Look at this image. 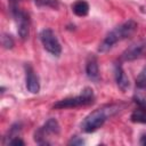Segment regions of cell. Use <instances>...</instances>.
<instances>
[{"instance_id": "cell-4", "label": "cell", "mask_w": 146, "mask_h": 146, "mask_svg": "<svg viewBox=\"0 0 146 146\" xmlns=\"http://www.w3.org/2000/svg\"><path fill=\"white\" fill-rule=\"evenodd\" d=\"M18 3H10V11L15 18V22L17 24V32L21 36V39L25 40L29 38L30 34V18L29 15L18 8Z\"/></svg>"}, {"instance_id": "cell-5", "label": "cell", "mask_w": 146, "mask_h": 146, "mask_svg": "<svg viewBox=\"0 0 146 146\" xmlns=\"http://www.w3.org/2000/svg\"><path fill=\"white\" fill-rule=\"evenodd\" d=\"M59 133V124L56 119H49L42 127H40L35 133L34 139L40 145H49L50 143L46 139L49 135H58Z\"/></svg>"}, {"instance_id": "cell-2", "label": "cell", "mask_w": 146, "mask_h": 146, "mask_svg": "<svg viewBox=\"0 0 146 146\" xmlns=\"http://www.w3.org/2000/svg\"><path fill=\"white\" fill-rule=\"evenodd\" d=\"M137 30V23L132 19H129L127 22H124L123 24L116 26L114 30H112L106 38L103 40V42L99 44L98 50L100 52H105L107 50H110L116 42L122 41L127 38H129L130 35L133 34V32Z\"/></svg>"}, {"instance_id": "cell-19", "label": "cell", "mask_w": 146, "mask_h": 146, "mask_svg": "<svg viewBox=\"0 0 146 146\" xmlns=\"http://www.w3.org/2000/svg\"><path fill=\"white\" fill-rule=\"evenodd\" d=\"M139 144H140V145H143V146H146V132H145V133H143V135L140 136Z\"/></svg>"}, {"instance_id": "cell-17", "label": "cell", "mask_w": 146, "mask_h": 146, "mask_svg": "<svg viewBox=\"0 0 146 146\" xmlns=\"http://www.w3.org/2000/svg\"><path fill=\"white\" fill-rule=\"evenodd\" d=\"M6 144H8V145H24L25 143L21 138H18V136H17V137L10 138V140H8Z\"/></svg>"}, {"instance_id": "cell-13", "label": "cell", "mask_w": 146, "mask_h": 146, "mask_svg": "<svg viewBox=\"0 0 146 146\" xmlns=\"http://www.w3.org/2000/svg\"><path fill=\"white\" fill-rule=\"evenodd\" d=\"M137 89L138 90L136 91L133 99L140 107L146 108V88H137Z\"/></svg>"}, {"instance_id": "cell-11", "label": "cell", "mask_w": 146, "mask_h": 146, "mask_svg": "<svg viewBox=\"0 0 146 146\" xmlns=\"http://www.w3.org/2000/svg\"><path fill=\"white\" fill-rule=\"evenodd\" d=\"M72 10H73V13H74L76 16L82 17V16L88 15V13H89V5H88V2L84 1V0H78V1H75V2L73 3Z\"/></svg>"}, {"instance_id": "cell-12", "label": "cell", "mask_w": 146, "mask_h": 146, "mask_svg": "<svg viewBox=\"0 0 146 146\" xmlns=\"http://www.w3.org/2000/svg\"><path fill=\"white\" fill-rule=\"evenodd\" d=\"M130 120L135 123L146 124V108L145 107H139V108L135 110L130 115Z\"/></svg>"}, {"instance_id": "cell-3", "label": "cell", "mask_w": 146, "mask_h": 146, "mask_svg": "<svg viewBox=\"0 0 146 146\" xmlns=\"http://www.w3.org/2000/svg\"><path fill=\"white\" fill-rule=\"evenodd\" d=\"M95 102V95L91 88H84L81 92V95L75 97H68L64 98L62 100H58L54 108H71V107H78V106H86L90 105Z\"/></svg>"}, {"instance_id": "cell-6", "label": "cell", "mask_w": 146, "mask_h": 146, "mask_svg": "<svg viewBox=\"0 0 146 146\" xmlns=\"http://www.w3.org/2000/svg\"><path fill=\"white\" fill-rule=\"evenodd\" d=\"M40 40L42 42L43 48L50 52L54 56H59L62 52V47L60 43L58 41V39L56 38L55 33L50 30V29H44L40 32Z\"/></svg>"}, {"instance_id": "cell-7", "label": "cell", "mask_w": 146, "mask_h": 146, "mask_svg": "<svg viewBox=\"0 0 146 146\" xmlns=\"http://www.w3.org/2000/svg\"><path fill=\"white\" fill-rule=\"evenodd\" d=\"M146 51V42L145 41H138L133 44H131L129 48H127L121 58L123 60H133L139 57H141Z\"/></svg>"}, {"instance_id": "cell-14", "label": "cell", "mask_w": 146, "mask_h": 146, "mask_svg": "<svg viewBox=\"0 0 146 146\" xmlns=\"http://www.w3.org/2000/svg\"><path fill=\"white\" fill-rule=\"evenodd\" d=\"M136 87L137 88H146V66L140 71V73L136 78Z\"/></svg>"}, {"instance_id": "cell-15", "label": "cell", "mask_w": 146, "mask_h": 146, "mask_svg": "<svg viewBox=\"0 0 146 146\" xmlns=\"http://www.w3.org/2000/svg\"><path fill=\"white\" fill-rule=\"evenodd\" d=\"M34 2L39 7H51V8L58 7V0H34Z\"/></svg>"}, {"instance_id": "cell-9", "label": "cell", "mask_w": 146, "mask_h": 146, "mask_svg": "<svg viewBox=\"0 0 146 146\" xmlns=\"http://www.w3.org/2000/svg\"><path fill=\"white\" fill-rule=\"evenodd\" d=\"M114 75H115V82L117 84V87L124 92L129 89L130 87V82H129V79L127 76V74L124 73L122 66L120 64H116L115 65V71H114Z\"/></svg>"}, {"instance_id": "cell-1", "label": "cell", "mask_w": 146, "mask_h": 146, "mask_svg": "<svg viewBox=\"0 0 146 146\" xmlns=\"http://www.w3.org/2000/svg\"><path fill=\"white\" fill-rule=\"evenodd\" d=\"M119 111H120V106L113 105V104L112 105H105L103 107L95 110L88 116H86V119L82 121V123H81L82 131H84L87 133L96 131L98 128H100L104 124V122L108 117H111L112 115H114Z\"/></svg>"}, {"instance_id": "cell-8", "label": "cell", "mask_w": 146, "mask_h": 146, "mask_svg": "<svg viewBox=\"0 0 146 146\" xmlns=\"http://www.w3.org/2000/svg\"><path fill=\"white\" fill-rule=\"evenodd\" d=\"M25 83L26 88L32 94H38L40 90V82L39 79L31 67V65H25Z\"/></svg>"}, {"instance_id": "cell-16", "label": "cell", "mask_w": 146, "mask_h": 146, "mask_svg": "<svg viewBox=\"0 0 146 146\" xmlns=\"http://www.w3.org/2000/svg\"><path fill=\"white\" fill-rule=\"evenodd\" d=\"M2 44H3V47L7 48V49L11 48V47L14 46V40H13V38H11L10 35L5 34V35L2 36Z\"/></svg>"}, {"instance_id": "cell-18", "label": "cell", "mask_w": 146, "mask_h": 146, "mask_svg": "<svg viewBox=\"0 0 146 146\" xmlns=\"http://www.w3.org/2000/svg\"><path fill=\"white\" fill-rule=\"evenodd\" d=\"M68 144H70V145H82V144H83V140H82L81 138H79V137H73V138L70 140Z\"/></svg>"}, {"instance_id": "cell-10", "label": "cell", "mask_w": 146, "mask_h": 146, "mask_svg": "<svg viewBox=\"0 0 146 146\" xmlns=\"http://www.w3.org/2000/svg\"><path fill=\"white\" fill-rule=\"evenodd\" d=\"M86 73L88 78L94 81H97L99 79V68H98V62L96 56H89L86 64Z\"/></svg>"}]
</instances>
